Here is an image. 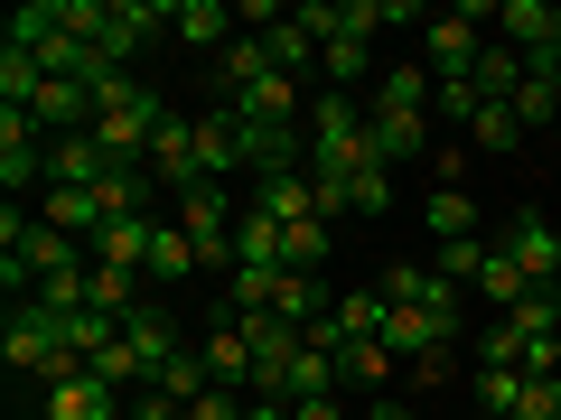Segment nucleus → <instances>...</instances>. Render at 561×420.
<instances>
[{
  "label": "nucleus",
  "instance_id": "nucleus-17",
  "mask_svg": "<svg viewBox=\"0 0 561 420\" xmlns=\"http://www.w3.org/2000/svg\"><path fill=\"white\" fill-rule=\"evenodd\" d=\"M122 337H131V355L150 364V383H160V364L179 355V327H169V300H140L131 318H122Z\"/></svg>",
  "mask_w": 561,
  "mask_h": 420
},
{
  "label": "nucleus",
  "instance_id": "nucleus-24",
  "mask_svg": "<svg viewBox=\"0 0 561 420\" xmlns=\"http://www.w3.org/2000/svg\"><path fill=\"white\" fill-rule=\"evenodd\" d=\"M431 234L440 243H478V197H468V187H431Z\"/></svg>",
  "mask_w": 561,
  "mask_h": 420
},
{
  "label": "nucleus",
  "instance_id": "nucleus-3",
  "mask_svg": "<svg viewBox=\"0 0 561 420\" xmlns=\"http://www.w3.org/2000/svg\"><path fill=\"white\" fill-rule=\"evenodd\" d=\"M0 364H10V374H47V383L84 374L76 327H66L57 308H38V300H20V308H10V327H0Z\"/></svg>",
  "mask_w": 561,
  "mask_h": 420
},
{
  "label": "nucleus",
  "instance_id": "nucleus-30",
  "mask_svg": "<svg viewBox=\"0 0 561 420\" xmlns=\"http://www.w3.org/2000/svg\"><path fill=\"white\" fill-rule=\"evenodd\" d=\"M431 94H440V84H431V66H393V75L375 84V103H402V113H431Z\"/></svg>",
  "mask_w": 561,
  "mask_h": 420
},
{
  "label": "nucleus",
  "instance_id": "nucleus-36",
  "mask_svg": "<svg viewBox=\"0 0 561 420\" xmlns=\"http://www.w3.org/2000/svg\"><path fill=\"white\" fill-rule=\"evenodd\" d=\"M515 327H524V337H561V300H552V290H534V300L515 308Z\"/></svg>",
  "mask_w": 561,
  "mask_h": 420
},
{
  "label": "nucleus",
  "instance_id": "nucleus-14",
  "mask_svg": "<svg viewBox=\"0 0 561 420\" xmlns=\"http://www.w3.org/2000/svg\"><path fill=\"white\" fill-rule=\"evenodd\" d=\"M365 113H375V160L383 168H402V160L431 150V113H402V103H365Z\"/></svg>",
  "mask_w": 561,
  "mask_h": 420
},
{
  "label": "nucleus",
  "instance_id": "nucleus-41",
  "mask_svg": "<svg viewBox=\"0 0 561 420\" xmlns=\"http://www.w3.org/2000/svg\"><path fill=\"white\" fill-rule=\"evenodd\" d=\"M290 420H346L337 401H290Z\"/></svg>",
  "mask_w": 561,
  "mask_h": 420
},
{
  "label": "nucleus",
  "instance_id": "nucleus-26",
  "mask_svg": "<svg viewBox=\"0 0 561 420\" xmlns=\"http://www.w3.org/2000/svg\"><path fill=\"white\" fill-rule=\"evenodd\" d=\"M262 75H280V66H272V47H262V38H234V47L216 57V84H225V94H243V84H262Z\"/></svg>",
  "mask_w": 561,
  "mask_h": 420
},
{
  "label": "nucleus",
  "instance_id": "nucleus-37",
  "mask_svg": "<svg viewBox=\"0 0 561 420\" xmlns=\"http://www.w3.org/2000/svg\"><path fill=\"white\" fill-rule=\"evenodd\" d=\"M515 420H561V374L524 383V411H515Z\"/></svg>",
  "mask_w": 561,
  "mask_h": 420
},
{
  "label": "nucleus",
  "instance_id": "nucleus-20",
  "mask_svg": "<svg viewBox=\"0 0 561 420\" xmlns=\"http://www.w3.org/2000/svg\"><path fill=\"white\" fill-rule=\"evenodd\" d=\"M383 346H393V355L412 364V355H431V346H459V337H449V327L431 318V308H383Z\"/></svg>",
  "mask_w": 561,
  "mask_h": 420
},
{
  "label": "nucleus",
  "instance_id": "nucleus-23",
  "mask_svg": "<svg viewBox=\"0 0 561 420\" xmlns=\"http://www.w3.org/2000/svg\"><path fill=\"white\" fill-rule=\"evenodd\" d=\"M262 47H272V66H280V75H290V84H300L309 66H319V38H309V28H300V10H290V20H280V28H262Z\"/></svg>",
  "mask_w": 561,
  "mask_h": 420
},
{
  "label": "nucleus",
  "instance_id": "nucleus-31",
  "mask_svg": "<svg viewBox=\"0 0 561 420\" xmlns=\"http://www.w3.org/2000/svg\"><path fill=\"white\" fill-rule=\"evenodd\" d=\"M319 66H328V94H356L365 84V38H328Z\"/></svg>",
  "mask_w": 561,
  "mask_h": 420
},
{
  "label": "nucleus",
  "instance_id": "nucleus-38",
  "mask_svg": "<svg viewBox=\"0 0 561 420\" xmlns=\"http://www.w3.org/2000/svg\"><path fill=\"white\" fill-rule=\"evenodd\" d=\"M243 411H253V401H243V393H225V383H216L206 401H187V420H243Z\"/></svg>",
  "mask_w": 561,
  "mask_h": 420
},
{
  "label": "nucleus",
  "instance_id": "nucleus-8",
  "mask_svg": "<svg viewBox=\"0 0 561 420\" xmlns=\"http://www.w3.org/2000/svg\"><path fill=\"white\" fill-rule=\"evenodd\" d=\"M243 215L309 224V215H319V187H309V168H272V178H253V187H243Z\"/></svg>",
  "mask_w": 561,
  "mask_h": 420
},
{
  "label": "nucleus",
  "instance_id": "nucleus-28",
  "mask_svg": "<svg viewBox=\"0 0 561 420\" xmlns=\"http://www.w3.org/2000/svg\"><path fill=\"white\" fill-rule=\"evenodd\" d=\"M140 300H150V290H140V271H113V261H94V308H103V318H131Z\"/></svg>",
  "mask_w": 561,
  "mask_h": 420
},
{
  "label": "nucleus",
  "instance_id": "nucleus-1",
  "mask_svg": "<svg viewBox=\"0 0 561 420\" xmlns=\"http://www.w3.org/2000/svg\"><path fill=\"white\" fill-rule=\"evenodd\" d=\"M160 121H169V94H150V84H140L131 66L94 84V140L113 150V160L150 168V131H160Z\"/></svg>",
  "mask_w": 561,
  "mask_h": 420
},
{
  "label": "nucleus",
  "instance_id": "nucleus-12",
  "mask_svg": "<svg viewBox=\"0 0 561 420\" xmlns=\"http://www.w3.org/2000/svg\"><path fill=\"white\" fill-rule=\"evenodd\" d=\"M505 253L524 261V280H534V290H552V280H561V234L534 215V206H524V215L505 224Z\"/></svg>",
  "mask_w": 561,
  "mask_h": 420
},
{
  "label": "nucleus",
  "instance_id": "nucleus-7",
  "mask_svg": "<svg viewBox=\"0 0 561 420\" xmlns=\"http://www.w3.org/2000/svg\"><path fill=\"white\" fill-rule=\"evenodd\" d=\"M496 28H505V47L534 57V66L561 57V10H552V0H496Z\"/></svg>",
  "mask_w": 561,
  "mask_h": 420
},
{
  "label": "nucleus",
  "instance_id": "nucleus-39",
  "mask_svg": "<svg viewBox=\"0 0 561 420\" xmlns=\"http://www.w3.org/2000/svg\"><path fill=\"white\" fill-rule=\"evenodd\" d=\"M459 374V346H431V355H412V383H449Z\"/></svg>",
  "mask_w": 561,
  "mask_h": 420
},
{
  "label": "nucleus",
  "instance_id": "nucleus-27",
  "mask_svg": "<svg viewBox=\"0 0 561 420\" xmlns=\"http://www.w3.org/2000/svg\"><path fill=\"white\" fill-rule=\"evenodd\" d=\"M280 243H290V224H272V215H243L234 224V253L262 261V271H280ZM243 261H234V271H243Z\"/></svg>",
  "mask_w": 561,
  "mask_h": 420
},
{
  "label": "nucleus",
  "instance_id": "nucleus-13",
  "mask_svg": "<svg viewBox=\"0 0 561 420\" xmlns=\"http://www.w3.org/2000/svg\"><path fill=\"white\" fill-rule=\"evenodd\" d=\"M131 401L113 393L103 374H66V383H47V420H122Z\"/></svg>",
  "mask_w": 561,
  "mask_h": 420
},
{
  "label": "nucleus",
  "instance_id": "nucleus-19",
  "mask_svg": "<svg viewBox=\"0 0 561 420\" xmlns=\"http://www.w3.org/2000/svg\"><path fill=\"white\" fill-rule=\"evenodd\" d=\"M225 28H234L225 0H169V38H187V47H234Z\"/></svg>",
  "mask_w": 561,
  "mask_h": 420
},
{
  "label": "nucleus",
  "instance_id": "nucleus-32",
  "mask_svg": "<svg viewBox=\"0 0 561 420\" xmlns=\"http://www.w3.org/2000/svg\"><path fill=\"white\" fill-rule=\"evenodd\" d=\"M375 290H383V308H421V300H431V261H393Z\"/></svg>",
  "mask_w": 561,
  "mask_h": 420
},
{
  "label": "nucleus",
  "instance_id": "nucleus-29",
  "mask_svg": "<svg viewBox=\"0 0 561 420\" xmlns=\"http://www.w3.org/2000/svg\"><path fill=\"white\" fill-rule=\"evenodd\" d=\"M468 393H478V411H524V374H515V364H478Z\"/></svg>",
  "mask_w": 561,
  "mask_h": 420
},
{
  "label": "nucleus",
  "instance_id": "nucleus-18",
  "mask_svg": "<svg viewBox=\"0 0 561 420\" xmlns=\"http://www.w3.org/2000/svg\"><path fill=\"white\" fill-rule=\"evenodd\" d=\"M328 308H337V300L319 290V271H280V300H272V318H290L300 337H319V327H328Z\"/></svg>",
  "mask_w": 561,
  "mask_h": 420
},
{
  "label": "nucleus",
  "instance_id": "nucleus-21",
  "mask_svg": "<svg viewBox=\"0 0 561 420\" xmlns=\"http://www.w3.org/2000/svg\"><path fill=\"white\" fill-rule=\"evenodd\" d=\"M187 271H206V261H197V243L179 234V215H160V234H150V280H160V290H179Z\"/></svg>",
  "mask_w": 561,
  "mask_h": 420
},
{
  "label": "nucleus",
  "instance_id": "nucleus-44",
  "mask_svg": "<svg viewBox=\"0 0 561 420\" xmlns=\"http://www.w3.org/2000/svg\"><path fill=\"white\" fill-rule=\"evenodd\" d=\"M534 75H542V84H552V103H561V57H552V66H534Z\"/></svg>",
  "mask_w": 561,
  "mask_h": 420
},
{
  "label": "nucleus",
  "instance_id": "nucleus-6",
  "mask_svg": "<svg viewBox=\"0 0 561 420\" xmlns=\"http://www.w3.org/2000/svg\"><path fill=\"white\" fill-rule=\"evenodd\" d=\"M150 178H160L169 197H187V187L206 178L197 168V113H169L160 131H150Z\"/></svg>",
  "mask_w": 561,
  "mask_h": 420
},
{
  "label": "nucleus",
  "instance_id": "nucleus-43",
  "mask_svg": "<svg viewBox=\"0 0 561 420\" xmlns=\"http://www.w3.org/2000/svg\"><path fill=\"white\" fill-rule=\"evenodd\" d=\"M243 420H290V401H253V411H243Z\"/></svg>",
  "mask_w": 561,
  "mask_h": 420
},
{
  "label": "nucleus",
  "instance_id": "nucleus-16",
  "mask_svg": "<svg viewBox=\"0 0 561 420\" xmlns=\"http://www.w3.org/2000/svg\"><path fill=\"white\" fill-rule=\"evenodd\" d=\"M150 234H160V215H113L94 234V261H113V271H140L150 280Z\"/></svg>",
  "mask_w": 561,
  "mask_h": 420
},
{
  "label": "nucleus",
  "instance_id": "nucleus-33",
  "mask_svg": "<svg viewBox=\"0 0 561 420\" xmlns=\"http://www.w3.org/2000/svg\"><path fill=\"white\" fill-rule=\"evenodd\" d=\"M328 261V224L309 215V224H290V243H280V271H319Z\"/></svg>",
  "mask_w": 561,
  "mask_h": 420
},
{
  "label": "nucleus",
  "instance_id": "nucleus-40",
  "mask_svg": "<svg viewBox=\"0 0 561 420\" xmlns=\"http://www.w3.org/2000/svg\"><path fill=\"white\" fill-rule=\"evenodd\" d=\"M122 420H187V411L169 393H131V411H122Z\"/></svg>",
  "mask_w": 561,
  "mask_h": 420
},
{
  "label": "nucleus",
  "instance_id": "nucleus-15",
  "mask_svg": "<svg viewBox=\"0 0 561 420\" xmlns=\"http://www.w3.org/2000/svg\"><path fill=\"white\" fill-rule=\"evenodd\" d=\"M468 290H478L486 308H505V318H515V308L534 300V280H524V261L505 253V243H486V253H478V280H468Z\"/></svg>",
  "mask_w": 561,
  "mask_h": 420
},
{
  "label": "nucleus",
  "instance_id": "nucleus-10",
  "mask_svg": "<svg viewBox=\"0 0 561 420\" xmlns=\"http://www.w3.org/2000/svg\"><path fill=\"white\" fill-rule=\"evenodd\" d=\"M197 355H206V374H216L225 393L253 401V337H243V318H216V327L197 337Z\"/></svg>",
  "mask_w": 561,
  "mask_h": 420
},
{
  "label": "nucleus",
  "instance_id": "nucleus-25",
  "mask_svg": "<svg viewBox=\"0 0 561 420\" xmlns=\"http://www.w3.org/2000/svg\"><path fill=\"white\" fill-rule=\"evenodd\" d=\"M468 140H478V150H496V160H505V150H524V140H534V131H524V121H515V103H478V113H468Z\"/></svg>",
  "mask_w": 561,
  "mask_h": 420
},
{
  "label": "nucleus",
  "instance_id": "nucleus-5",
  "mask_svg": "<svg viewBox=\"0 0 561 420\" xmlns=\"http://www.w3.org/2000/svg\"><path fill=\"white\" fill-rule=\"evenodd\" d=\"M160 28H169V0H103V20H94V47H103L113 66H131L140 47L160 38Z\"/></svg>",
  "mask_w": 561,
  "mask_h": 420
},
{
  "label": "nucleus",
  "instance_id": "nucleus-2",
  "mask_svg": "<svg viewBox=\"0 0 561 420\" xmlns=\"http://www.w3.org/2000/svg\"><path fill=\"white\" fill-rule=\"evenodd\" d=\"M309 168H319V178L375 168V113H365L356 94H319L309 103Z\"/></svg>",
  "mask_w": 561,
  "mask_h": 420
},
{
  "label": "nucleus",
  "instance_id": "nucleus-45",
  "mask_svg": "<svg viewBox=\"0 0 561 420\" xmlns=\"http://www.w3.org/2000/svg\"><path fill=\"white\" fill-rule=\"evenodd\" d=\"M478 420H515V411H478Z\"/></svg>",
  "mask_w": 561,
  "mask_h": 420
},
{
  "label": "nucleus",
  "instance_id": "nucleus-34",
  "mask_svg": "<svg viewBox=\"0 0 561 420\" xmlns=\"http://www.w3.org/2000/svg\"><path fill=\"white\" fill-rule=\"evenodd\" d=\"M346 197H356V215H393V168H356V178H346Z\"/></svg>",
  "mask_w": 561,
  "mask_h": 420
},
{
  "label": "nucleus",
  "instance_id": "nucleus-4",
  "mask_svg": "<svg viewBox=\"0 0 561 420\" xmlns=\"http://www.w3.org/2000/svg\"><path fill=\"white\" fill-rule=\"evenodd\" d=\"M478 28H496V0H468V10H431V28H421V66H431V84L478 75V57H486Z\"/></svg>",
  "mask_w": 561,
  "mask_h": 420
},
{
  "label": "nucleus",
  "instance_id": "nucleus-11",
  "mask_svg": "<svg viewBox=\"0 0 561 420\" xmlns=\"http://www.w3.org/2000/svg\"><path fill=\"white\" fill-rule=\"evenodd\" d=\"M197 168H206V187H234V178H243V150H234V103H206V113H197Z\"/></svg>",
  "mask_w": 561,
  "mask_h": 420
},
{
  "label": "nucleus",
  "instance_id": "nucleus-22",
  "mask_svg": "<svg viewBox=\"0 0 561 420\" xmlns=\"http://www.w3.org/2000/svg\"><path fill=\"white\" fill-rule=\"evenodd\" d=\"M150 393H169V401L187 411V401H206V393H216V374H206V355H197V346H179V355L160 364V383H150Z\"/></svg>",
  "mask_w": 561,
  "mask_h": 420
},
{
  "label": "nucleus",
  "instance_id": "nucleus-42",
  "mask_svg": "<svg viewBox=\"0 0 561 420\" xmlns=\"http://www.w3.org/2000/svg\"><path fill=\"white\" fill-rule=\"evenodd\" d=\"M365 420H421L412 401H365Z\"/></svg>",
  "mask_w": 561,
  "mask_h": 420
},
{
  "label": "nucleus",
  "instance_id": "nucleus-35",
  "mask_svg": "<svg viewBox=\"0 0 561 420\" xmlns=\"http://www.w3.org/2000/svg\"><path fill=\"white\" fill-rule=\"evenodd\" d=\"M393 364H402V355H393V346L375 337V346H356V355H337V374H346V383H365V393H375V383L393 374Z\"/></svg>",
  "mask_w": 561,
  "mask_h": 420
},
{
  "label": "nucleus",
  "instance_id": "nucleus-9",
  "mask_svg": "<svg viewBox=\"0 0 561 420\" xmlns=\"http://www.w3.org/2000/svg\"><path fill=\"white\" fill-rule=\"evenodd\" d=\"M375 337H383V290H346V300L328 308V327H319L328 355H356V346H375Z\"/></svg>",
  "mask_w": 561,
  "mask_h": 420
}]
</instances>
